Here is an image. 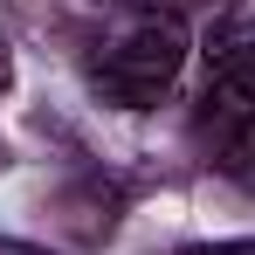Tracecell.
I'll return each instance as SVG.
<instances>
[{
  "instance_id": "8",
  "label": "cell",
  "mask_w": 255,
  "mask_h": 255,
  "mask_svg": "<svg viewBox=\"0 0 255 255\" xmlns=\"http://www.w3.org/2000/svg\"><path fill=\"white\" fill-rule=\"evenodd\" d=\"M131 7H138V14H159V0H131Z\"/></svg>"
},
{
  "instance_id": "2",
  "label": "cell",
  "mask_w": 255,
  "mask_h": 255,
  "mask_svg": "<svg viewBox=\"0 0 255 255\" xmlns=\"http://www.w3.org/2000/svg\"><path fill=\"white\" fill-rule=\"evenodd\" d=\"M255 131V35L228 42L214 55L200 104H193V145L207 159H235V145Z\"/></svg>"
},
{
  "instance_id": "3",
  "label": "cell",
  "mask_w": 255,
  "mask_h": 255,
  "mask_svg": "<svg viewBox=\"0 0 255 255\" xmlns=\"http://www.w3.org/2000/svg\"><path fill=\"white\" fill-rule=\"evenodd\" d=\"M179 255H255V235H228V242H186Z\"/></svg>"
},
{
  "instance_id": "4",
  "label": "cell",
  "mask_w": 255,
  "mask_h": 255,
  "mask_svg": "<svg viewBox=\"0 0 255 255\" xmlns=\"http://www.w3.org/2000/svg\"><path fill=\"white\" fill-rule=\"evenodd\" d=\"M228 172H235L242 186H255V131L242 138V145H235V159H228Z\"/></svg>"
},
{
  "instance_id": "5",
  "label": "cell",
  "mask_w": 255,
  "mask_h": 255,
  "mask_svg": "<svg viewBox=\"0 0 255 255\" xmlns=\"http://www.w3.org/2000/svg\"><path fill=\"white\" fill-rule=\"evenodd\" d=\"M14 90V48H7V35H0V97Z\"/></svg>"
},
{
  "instance_id": "7",
  "label": "cell",
  "mask_w": 255,
  "mask_h": 255,
  "mask_svg": "<svg viewBox=\"0 0 255 255\" xmlns=\"http://www.w3.org/2000/svg\"><path fill=\"white\" fill-rule=\"evenodd\" d=\"M186 7H200V14H228L235 0H186Z\"/></svg>"
},
{
  "instance_id": "6",
  "label": "cell",
  "mask_w": 255,
  "mask_h": 255,
  "mask_svg": "<svg viewBox=\"0 0 255 255\" xmlns=\"http://www.w3.org/2000/svg\"><path fill=\"white\" fill-rule=\"evenodd\" d=\"M0 255H48V249H35V242H7V235H0Z\"/></svg>"
},
{
  "instance_id": "1",
  "label": "cell",
  "mask_w": 255,
  "mask_h": 255,
  "mask_svg": "<svg viewBox=\"0 0 255 255\" xmlns=\"http://www.w3.org/2000/svg\"><path fill=\"white\" fill-rule=\"evenodd\" d=\"M179 69H186V21L179 14H131L90 62L97 90L125 111H152L179 83Z\"/></svg>"
}]
</instances>
